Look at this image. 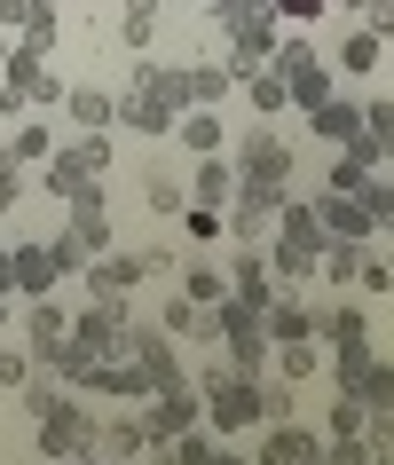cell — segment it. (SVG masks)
I'll use <instances>...</instances> for the list:
<instances>
[{
  "instance_id": "obj_29",
  "label": "cell",
  "mask_w": 394,
  "mask_h": 465,
  "mask_svg": "<svg viewBox=\"0 0 394 465\" xmlns=\"http://www.w3.org/2000/svg\"><path fill=\"white\" fill-rule=\"evenodd\" d=\"M182 300L222 308V300H229V269H222V261H182Z\"/></svg>"
},
{
  "instance_id": "obj_16",
  "label": "cell",
  "mask_w": 394,
  "mask_h": 465,
  "mask_svg": "<svg viewBox=\"0 0 394 465\" xmlns=\"http://www.w3.org/2000/svg\"><path fill=\"white\" fill-rule=\"evenodd\" d=\"M150 441H158V434H150V411H143V402H126V411H111V418H103L95 450H103L111 465H126V458H143Z\"/></svg>"
},
{
  "instance_id": "obj_26",
  "label": "cell",
  "mask_w": 394,
  "mask_h": 465,
  "mask_svg": "<svg viewBox=\"0 0 394 465\" xmlns=\"http://www.w3.org/2000/svg\"><path fill=\"white\" fill-rule=\"evenodd\" d=\"M229 197H237V166H229L222 150H213V158H197V173H190V205H222V213H229Z\"/></svg>"
},
{
  "instance_id": "obj_8",
  "label": "cell",
  "mask_w": 394,
  "mask_h": 465,
  "mask_svg": "<svg viewBox=\"0 0 394 465\" xmlns=\"http://www.w3.org/2000/svg\"><path fill=\"white\" fill-rule=\"evenodd\" d=\"M126 363L150 379V394H158V387H182V379H190V363H182L173 331H166V323H143V316H126Z\"/></svg>"
},
{
  "instance_id": "obj_30",
  "label": "cell",
  "mask_w": 394,
  "mask_h": 465,
  "mask_svg": "<svg viewBox=\"0 0 394 465\" xmlns=\"http://www.w3.org/2000/svg\"><path fill=\"white\" fill-rule=\"evenodd\" d=\"M32 55H55V40H64V8L55 0H25V32H16Z\"/></svg>"
},
{
  "instance_id": "obj_28",
  "label": "cell",
  "mask_w": 394,
  "mask_h": 465,
  "mask_svg": "<svg viewBox=\"0 0 394 465\" xmlns=\"http://www.w3.org/2000/svg\"><path fill=\"white\" fill-rule=\"evenodd\" d=\"M173 134H182V150H190V158H213V150L229 143L222 111H182V119H173Z\"/></svg>"
},
{
  "instance_id": "obj_21",
  "label": "cell",
  "mask_w": 394,
  "mask_h": 465,
  "mask_svg": "<svg viewBox=\"0 0 394 465\" xmlns=\"http://www.w3.org/2000/svg\"><path fill=\"white\" fill-rule=\"evenodd\" d=\"M64 119L79 134H111L119 126V95H103V87H64Z\"/></svg>"
},
{
  "instance_id": "obj_36",
  "label": "cell",
  "mask_w": 394,
  "mask_h": 465,
  "mask_svg": "<svg viewBox=\"0 0 394 465\" xmlns=\"http://www.w3.org/2000/svg\"><path fill=\"white\" fill-rule=\"evenodd\" d=\"M143 205H150V213H182V205H190V197H182V182H173V173H143Z\"/></svg>"
},
{
  "instance_id": "obj_34",
  "label": "cell",
  "mask_w": 394,
  "mask_h": 465,
  "mask_svg": "<svg viewBox=\"0 0 394 465\" xmlns=\"http://www.w3.org/2000/svg\"><path fill=\"white\" fill-rule=\"evenodd\" d=\"M237 87L252 95V111H292V95H284V79H276V64H261V72H245Z\"/></svg>"
},
{
  "instance_id": "obj_39",
  "label": "cell",
  "mask_w": 394,
  "mask_h": 465,
  "mask_svg": "<svg viewBox=\"0 0 394 465\" xmlns=\"http://www.w3.org/2000/svg\"><path fill=\"white\" fill-rule=\"evenodd\" d=\"M213 450H222V434H213V426H190V434H173V458H182V465H213Z\"/></svg>"
},
{
  "instance_id": "obj_22",
  "label": "cell",
  "mask_w": 394,
  "mask_h": 465,
  "mask_svg": "<svg viewBox=\"0 0 394 465\" xmlns=\"http://www.w3.org/2000/svg\"><path fill=\"white\" fill-rule=\"evenodd\" d=\"M316 340H323V347L370 340V308H363V300H323V308H316Z\"/></svg>"
},
{
  "instance_id": "obj_42",
  "label": "cell",
  "mask_w": 394,
  "mask_h": 465,
  "mask_svg": "<svg viewBox=\"0 0 394 465\" xmlns=\"http://www.w3.org/2000/svg\"><path fill=\"white\" fill-rule=\"evenodd\" d=\"M323 458H331V465H370V441L363 434H340V441L323 434Z\"/></svg>"
},
{
  "instance_id": "obj_3",
  "label": "cell",
  "mask_w": 394,
  "mask_h": 465,
  "mask_svg": "<svg viewBox=\"0 0 394 465\" xmlns=\"http://www.w3.org/2000/svg\"><path fill=\"white\" fill-rule=\"evenodd\" d=\"M119 355H126V316L111 308V300H87V308L72 316V347H64L55 379H64V387H87V371L119 363Z\"/></svg>"
},
{
  "instance_id": "obj_45",
  "label": "cell",
  "mask_w": 394,
  "mask_h": 465,
  "mask_svg": "<svg viewBox=\"0 0 394 465\" xmlns=\"http://www.w3.org/2000/svg\"><path fill=\"white\" fill-rule=\"evenodd\" d=\"M16 197H25V166H8V158H0V213H8Z\"/></svg>"
},
{
  "instance_id": "obj_27",
  "label": "cell",
  "mask_w": 394,
  "mask_h": 465,
  "mask_svg": "<svg viewBox=\"0 0 394 465\" xmlns=\"http://www.w3.org/2000/svg\"><path fill=\"white\" fill-rule=\"evenodd\" d=\"M0 158H8V166H48L55 158V126H8V134H0Z\"/></svg>"
},
{
  "instance_id": "obj_2",
  "label": "cell",
  "mask_w": 394,
  "mask_h": 465,
  "mask_svg": "<svg viewBox=\"0 0 394 465\" xmlns=\"http://www.w3.org/2000/svg\"><path fill=\"white\" fill-rule=\"evenodd\" d=\"M323 221H316V197H284V213H276V237L261 252H269V276L276 284H316L323 269Z\"/></svg>"
},
{
  "instance_id": "obj_51",
  "label": "cell",
  "mask_w": 394,
  "mask_h": 465,
  "mask_svg": "<svg viewBox=\"0 0 394 465\" xmlns=\"http://www.w3.org/2000/svg\"><path fill=\"white\" fill-rule=\"evenodd\" d=\"M72 465H111V458H103V450H87V458H72Z\"/></svg>"
},
{
  "instance_id": "obj_48",
  "label": "cell",
  "mask_w": 394,
  "mask_h": 465,
  "mask_svg": "<svg viewBox=\"0 0 394 465\" xmlns=\"http://www.w3.org/2000/svg\"><path fill=\"white\" fill-rule=\"evenodd\" d=\"M370 465H394V441H370Z\"/></svg>"
},
{
  "instance_id": "obj_35",
  "label": "cell",
  "mask_w": 394,
  "mask_h": 465,
  "mask_svg": "<svg viewBox=\"0 0 394 465\" xmlns=\"http://www.w3.org/2000/svg\"><path fill=\"white\" fill-rule=\"evenodd\" d=\"M300 411V387L292 379H261V426H284Z\"/></svg>"
},
{
  "instance_id": "obj_25",
  "label": "cell",
  "mask_w": 394,
  "mask_h": 465,
  "mask_svg": "<svg viewBox=\"0 0 394 465\" xmlns=\"http://www.w3.org/2000/svg\"><path fill=\"white\" fill-rule=\"evenodd\" d=\"M308 441H316V426L284 418V426H269V434L252 441V465H300V458H308Z\"/></svg>"
},
{
  "instance_id": "obj_32",
  "label": "cell",
  "mask_w": 394,
  "mask_h": 465,
  "mask_svg": "<svg viewBox=\"0 0 394 465\" xmlns=\"http://www.w3.org/2000/svg\"><path fill=\"white\" fill-rule=\"evenodd\" d=\"M379 48H387V40L355 25V32H347V48H340V72H347V79H370V72H379Z\"/></svg>"
},
{
  "instance_id": "obj_49",
  "label": "cell",
  "mask_w": 394,
  "mask_h": 465,
  "mask_svg": "<svg viewBox=\"0 0 394 465\" xmlns=\"http://www.w3.org/2000/svg\"><path fill=\"white\" fill-rule=\"evenodd\" d=\"M213 465H252V458H245V450H213Z\"/></svg>"
},
{
  "instance_id": "obj_37",
  "label": "cell",
  "mask_w": 394,
  "mask_h": 465,
  "mask_svg": "<svg viewBox=\"0 0 394 465\" xmlns=\"http://www.w3.org/2000/svg\"><path fill=\"white\" fill-rule=\"evenodd\" d=\"M323 190H340V197H363V190H370V166L355 158V150H340V158H331V182H323Z\"/></svg>"
},
{
  "instance_id": "obj_50",
  "label": "cell",
  "mask_w": 394,
  "mask_h": 465,
  "mask_svg": "<svg viewBox=\"0 0 394 465\" xmlns=\"http://www.w3.org/2000/svg\"><path fill=\"white\" fill-rule=\"evenodd\" d=\"M300 465H331V458H323V434H316V441H308V458H300Z\"/></svg>"
},
{
  "instance_id": "obj_20",
  "label": "cell",
  "mask_w": 394,
  "mask_h": 465,
  "mask_svg": "<svg viewBox=\"0 0 394 465\" xmlns=\"http://www.w3.org/2000/svg\"><path fill=\"white\" fill-rule=\"evenodd\" d=\"M347 150H355V158H363L370 173H379V166H394V95H370V103H363V134H355Z\"/></svg>"
},
{
  "instance_id": "obj_14",
  "label": "cell",
  "mask_w": 394,
  "mask_h": 465,
  "mask_svg": "<svg viewBox=\"0 0 394 465\" xmlns=\"http://www.w3.org/2000/svg\"><path fill=\"white\" fill-rule=\"evenodd\" d=\"M25 347H32V363H64V347H72V316L55 308V292L48 300H25Z\"/></svg>"
},
{
  "instance_id": "obj_46",
  "label": "cell",
  "mask_w": 394,
  "mask_h": 465,
  "mask_svg": "<svg viewBox=\"0 0 394 465\" xmlns=\"http://www.w3.org/2000/svg\"><path fill=\"white\" fill-rule=\"evenodd\" d=\"M0 32H25V0H0Z\"/></svg>"
},
{
  "instance_id": "obj_4",
  "label": "cell",
  "mask_w": 394,
  "mask_h": 465,
  "mask_svg": "<svg viewBox=\"0 0 394 465\" xmlns=\"http://www.w3.org/2000/svg\"><path fill=\"white\" fill-rule=\"evenodd\" d=\"M197 394H205V426H213L222 441H229V434H245V426H261V379L229 371V355L197 371Z\"/></svg>"
},
{
  "instance_id": "obj_40",
  "label": "cell",
  "mask_w": 394,
  "mask_h": 465,
  "mask_svg": "<svg viewBox=\"0 0 394 465\" xmlns=\"http://www.w3.org/2000/svg\"><path fill=\"white\" fill-rule=\"evenodd\" d=\"M363 205H370V229H394V173L379 182L370 173V190H363Z\"/></svg>"
},
{
  "instance_id": "obj_13",
  "label": "cell",
  "mask_w": 394,
  "mask_h": 465,
  "mask_svg": "<svg viewBox=\"0 0 394 465\" xmlns=\"http://www.w3.org/2000/svg\"><path fill=\"white\" fill-rule=\"evenodd\" d=\"M143 411H150V434L173 441V434H190V426H205V394H197V379H182V387H158Z\"/></svg>"
},
{
  "instance_id": "obj_43",
  "label": "cell",
  "mask_w": 394,
  "mask_h": 465,
  "mask_svg": "<svg viewBox=\"0 0 394 465\" xmlns=\"http://www.w3.org/2000/svg\"><path fill=\"white\" fill-rule=\"evenodd\" d=\"M0 387H32V347H0Z\"/></svg>"
},
{
  "instance_id": "obj_31",
  "label": "cell",
  "mask_w": 394,
  "mask_h": 465,
  "mask_svg": "<svg viewBox=\"0 0 394 465\" xmlns=\"http://www.w3.org/2000/svg\"><path fill=\"white\" fill-rule=\"evenodd\" d=\"M269 363H276V379H292V387H308V379L323 371V340H292V347H276Z\"/></svg>"
},
{
  "instance_id": "obj_6",
  "label": "cell",
  "mask_w": 394,
  "mask_h": 465,
  "mask_svg": "<svg viewBox=\"0 0 394 465\" xmlns=\"http://www.w3.org/2000/svg\"><path fill=\"white\" fill-rule=\"evenodd\" d=\"M269 64H276V79H284V95H292V111H316V103L331 95V64L316 55V40H308V32H284Z\"/></svg>"
},
{
  "instance_id": "obj_41",
  "label": "cell",
  "mask_w": 394,
  "mask_h": 465,
  "mask_svg": "<svg viewBox=\"0 0 394 465\" xmlns=\"http://www.w3.org/2000/svg\"><path fill=\"white\" fill-rule=\"evenodd\" d=\"M355 284H363L370 300H387V292H394V261H379V252H363V269H355Z\"/></svg>"
},
{
  "instance_id": "obj_19",
  "label": "cell",
  "mask_w": 394,
  "mask_h": 465,
  "mask_svg": "<svg viewBox=\"0 0 394 465\" xmlns=\"http://www.w3.org/2000/svg\"><path fill=\"white\" fill-rule=\"evenodd\" d=\"M55 276H64L55 245H16V252H8V284H16V300H48Z\"/></svg>"
},
{
  "instance_id": "obj_7",
  "label": "cell",
  "mask_w": 394,
  "mask_h": 465,
  "mask_svg": "<svg viewBox=\"0 0 394 465\" xmlns=\"http://www.w3.org/2000/svg\"><path fill=\"white\" fill-rule=\"evenodd\" d=\"M222 355H229V371H245V379H261V371H269V355H276L261 308H252V300H237V292L222 300Z\"/></svg>"
},
{
  "instance_id": "obj_38",
  "label": "cell",
  "mask_w": 394,
  "mask_h": 465,
  "mask_svg": "<svg viewBox=\"0 0 394 465\" xmlns=\"http://www.w3.org/2000/svg\"><path fill=\"white\" fill-rule=\"evenodd\" d=\"M323 434H331V441L363 434V402H355V394H331V402H323Z\"/></svg>"
},
{
  "instance_id": "obj_11",
  "label": "cell",
  "mask_w": 394,
  "mask_h": 465,
  "mask_svg": "<svg viewBox=\"0 0 394 465\" xmlns=\"http://www.w3.org/2000/svg\"><path fill=\"white\" fill-rule=\"evenodd\" d=\"M158 87L173 111H213L237 79H229V64H158Z\"/></svg>"
},
{
  "instance_id": "obj_12",
  "label": "cell",
  "mask_w": 394,
  "mask_h": 465,
  "mask_svg": "<svg viewBox=\"0 0 394 465\" xmlns=\"http://www.w3.org/2000/svg\"><path fill=\"white\" fill-rule=\"evenodd\" d=\"M284 197L292 190H252V182H237V197H229V237H237V245H269Z\"/></svg>"
},
{
  "instance_id": "obj_5",
  "label": "cell",
  "mask_w": 394,
  "mask_h": 465,
  "mask_svg": "<svg viewBox=\"0 0 394 465\" xmlns=\"http://www.w3.org/2000/svg\"><path fill=\"white\" fill-rule=\"evenodd\" d=\"M331 379H340V394H355L363 411H387V402H394V363H387L370 340L331 347Z\"/></svg>"
},
{
  "instance_id": "obj_33",
  "label": "cell",
  "mask_w": 394,
  "mask_h": 465,
  "mask_svg": "<svg viewBox=\"0 0 394 465\" xmlns=\"http://www.w3.org/2000/svg\"><path fill=\"white\" fill-rule=\"evenodd\" d=\"M363 252L370 245H340V237H331V245H323V284H331V292H347V284H355V269H363Z\"/></svg>"
},
{
  "instance_id": "obj_24",
  "label": "cell",
  "mask_w": 394,
  "mask_h": 465,
  "mask_svg": "<svg viewBox=\"0 0 394 465\" xmlns=\"http://www.w3.org/2000/svg\"><path fill=\"white\" fill-rule=\"evenodd\" d=\"M308 119H316V143L347 150V143H355V134H363V103H347V95H323L316 111H308Z\"/></svg>"
},
{
  "instance_id": "obj_23",
  "label": "cell",
  "mask_w": 394,
  "mask_h": 465,
  "mask_svg": "<svg viewBox=\"0 0 394 465\" xmlns=\"http://www.w3.org/2000/svg\"><path fill=\"white\" fill-rule=\"evenodd\" d=\"M229 292H237V300H252V308H269V292H276V276H269V252H261V245H245V252H229Z\"/></svg>"
},
{
  "instance_id": "obj_52",
  "label": "cell",
  "mask_w": 394,
  "mask_h": 465,
  "mask_svg": "<svg viewBox=\"0 0 394 465\" xmlns=\"http://www.w3.org/2000/svg\"><path fill=\"white\" fill-rule=\"evenodd\" d=\"M0 134H8V111H0Z\"/></svg>"
},
{
  "instance_id": "obj_47",
  "label": "cell",
  "mask_w": 394,
  "mask_h": 465,
  "mask_svg": "<svg viewBox=\"0 0 394 465\" xmlns=\"http://www.w3.org/2000/svg\"><path fill=\"white\" fill-rule=\"evenodd\" d=\"M8 300H16V284H8V252H0V308H8Z\"/></svg>"
},
{
  "instance_id": "obj_1",
  "label": "cell",
  "mask_w": 394,
  "mask_h": 465,
  "mask_svg": "<svg viewBox=\"0 0 394 465\" xmlns=\"http://www.w3.org/2000/svg\"><path fill=\"white\" fill-rule=\"evenodd\" d=\"M25 402H32V426H40V458H48V465H72V458H87V450H95L103 418L87 411L79 394L48 387V379H32V387H25Z\"/></svg>"
},
{
  "instance_id": "obj_17",
  "label": "cell",
  "mask_w": 394,
  "mask_h": 465,
  "mask_svg": "<svg viewBox=\"0 0 394 465\" xmlns=\"http://www.w3.org/2000/svg\"><path fill=\"white\" fill-rule=\"evenodd\" d=\"M166 331H173V347H197V355H213V347H222V308H197V300L173 292V300H166Z\"/></svg>"
},
{
  "instance_id": "obj_10",
  "label": "cell",
  "mask_w": 394,
  "mask_h": 465,
  "mask_svg": "<svg viewBox=\"0 0 394 465\" xmlns=\"http://www.w3.org/2000/svg\"><path fill=\"white\" fill-rule=\"evenodd\" d=\"M173 119H182V111H173L166 87H158V64H143V55H134V72H126V103H119V126H126V134H173Z\"/></svg>"
},
{
  "instance_id": "obj_18",
  "label": "cell",
  "mask_w": 394,
  "mask_h": 465,
  "mask_svg": "<svg viewBox=\"0 0 394 465\" xmlns=\"http://www.w3.org/2000/svg\"><path fill=\"white\" fill-rule=\"evenodd\" d=\"M316 221L323 237H340V245H370L379 229H370V205L363 197H340V190H316Z\"/></svg>"
},
{
  "instance_id": "obj_9",
  "label": "cell",
  "mask_w": 394,
  "mask_h": 465,
  "mask_svg": "<svg viewBox=\"0 0 394 465\" xmlns=\"http://www.w3.org/2000/svg\"><path fill=\"white\" fill-rule=\"evenodd\" d=\"M237 182H252V190H292V143L276 126H245L237 134Z\"/></svg>"
},
{
  "instance_id": "obj_44",
  "label": "cell",
  "mask_w": 394,
  "mask_h": 465,
  "mask_svg": "<svg viewBox=\"0 0 394 465\" xmlns=\"http://www.w3.org/2000/svg\"><path fill=\"white\" fill-rule=\"evenodd\" d=\"M331 0H276V25H316Z\"/></svg>"
},
{
  "instance_id": "obj_15",
  "label": "cell",
  "mask_w": 394,
  "mask_h": 465,
  "mask_svg": "<svg viewBox=\"0 0 394 465\" xmlns=\"http://www.w3.org/2000/svg\"><path fill=\"white\" fill-rule=\"evenodd\" d=\"M79 276H87V292H95V300H111V308H119V300H134V284H143L150 269H143V252H95Z\"/></svg>"
}]
</instances>
